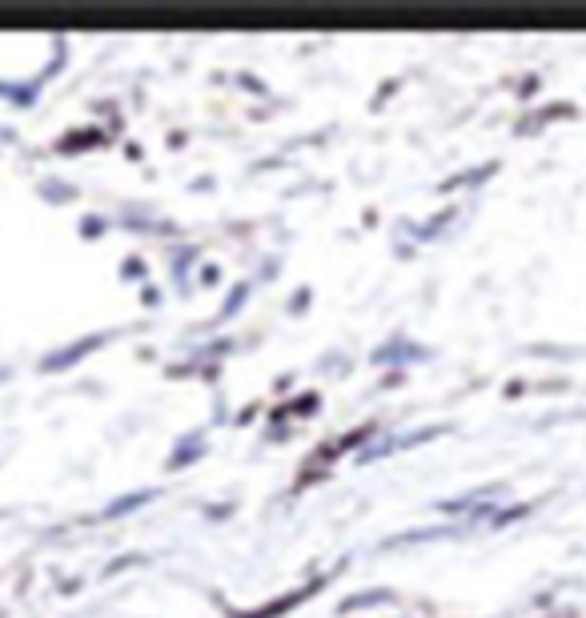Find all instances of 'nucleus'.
<instances>
[{
  "instance_id": "obj_1",
  "label": "nucleus",
  "mask_w": 586,
  "mask_h": 618,
  "mask_svg": "<svg viewBox=\"0 0 586 618\" xmlns=\"http://www.w3.org/2000/svg\"><path fill=\"white\" fill-rule=\"evenodd\" d=\"M153 498V490H141V494H129V498H117L105 514H121V510H133V506H141V502H149Z\"/></svg>"
},
{
  "instance_id": "obj_2",
  "label": "nucleus",
  "mask_w": 586,
  "mask_h": 618,
  "mask_svg": "<svg viewBox=\"0 0 586 618\" xmlns=\"http://www.w3.org/2000/svg\"><path fill=\"white\" fill-rule=\"evenodd\" d=\"M382 598H390V594H386V590H366V594L346 598V602H342V610H354V606H366V602H382Z\"/></svg>"
}]
</instances>
